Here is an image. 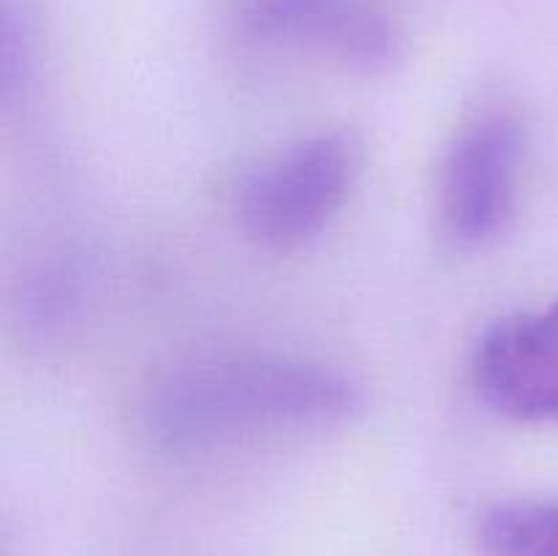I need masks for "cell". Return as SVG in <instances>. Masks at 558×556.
Segmentation results:
<instances>
[{"mask_svg":"<svg viewBox=\"0 0 558 556\" xmlns=\"http://www.w3.org/2000/svg\"><path fill=\"white\" fill-rule=\"evenodd\" d=\"M363 403L352 376L281 354L196 360L156 382L142 431L172 456L216 450L259 436L305 434L347 423Z\"/></svg>","mask_w":558,"mask_h":556,"instance_id":"obj_1","label":"cell"},{"mask_svg":"<svg viewBox=\"0 0 558 556\" xmlns=\"http://www.w3.org/2000/svg\"><path fill=\"white\" fill-rule=\"evenodd\" d=\"M363 150L349 131H319L256 164L234 191L245 238L270 251L314 240L343 210L357 185Z\"/></svg>","mask_w":558,"mask_h":556,"instance_id":"obj_2","label":"cell"},{"mask_svg":"<svg viewBox=\"0 0 558 556\" xmlns=\"http://www.w3.org/2000/svg\"><path fill=\"white\" fill-rule=\"evenodd\" d=\"M526 150V123L507 107L483 109L456 131L436 178V213L450 243L483 249L510 229Z\"/></svg>","mask_w":558,"mask_h":556,"instance_id":"obj_3","label":"cell"},{"mask_svg":"<svg viewBox=\"0 0 558 556\" xmlns=\"http://www.w3.org/2000/svg\"><path fill=\"white\" fill-rule=\"evenodd\" d=\"M472 382L505 418L558 423V300L494 322L474 347Z\"/></svg>","mask_w":558,"mask_h":556,"instance_id":"obj_4","label":"cell"},{"mask_svg":"<svg viewBox=\"0 0 558 556\" xmlns=\"http://www.w3.org/2000/svg\"><path fill=\"white\" fill-rule=\"evenodd\" d=\"M477 543L485 556H558V499L496 501L480 516Z\"/></svg>","mask_w":558,"mask_h":556,"instance_id":"obj_5","label":"cell"},{"mask_svg":"<svg viewBox=\"0 0 558 556\" xmlns=\"http://www.w3.org/2000/svg\"><path fill=\"white\" fill-rule=\"evenodd\" d=\"M354 0H234V22L248 41H308L319 47L327 27Z\"/></svg>","mask_w":558,"mask_h":556,"instance_id":"obj_6","label":"cell"},{"mask_svg":"<svg viewBox=\"0 0 558 556\" xmlns=\"http://www.w3.org/2000/svg\"><path fill=\"white\" fill-rule=\"evenodd\" d=\"M319 49L360 71L387 69L401 52V36L390 16L365 0H354L336 16Z\"/></svg>","mask_w":558,"mask_h":556,"instance_id":"obj_7","label":"cell"}]
</instances>
